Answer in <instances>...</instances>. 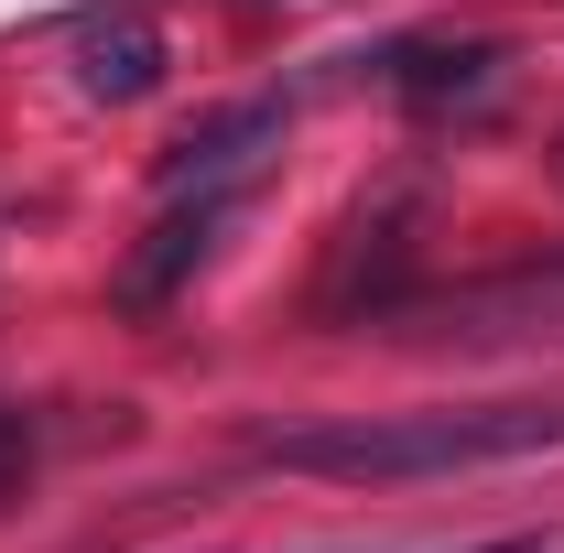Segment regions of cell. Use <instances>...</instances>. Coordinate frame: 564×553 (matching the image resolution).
<instances>
[{
  "instance_id": "1",
  "label": "cell",
  "mask_w": 564,
  "mask_h": 553,
  "mask_svg": "<svg viewBox=\"0 0 564 553\" xmlns=\"http://www.w3.org/2000/svg\"><path fill=\"white\" fill-rule=\"evenodd\" d=\"M564 445V402H434V413H337L261 434V456L293 478L337 488H402V478H456V467H510Z\"/></svg>"
},
{
  "instance_id": "4",
  "label": "cell",
  "mask_w": 564,
  "mask_h": 553,
  "mask_svg": "<svg viewBox=\"0 0 564 553\" xmlns=\"http://www.w3.org/2000/svg\"><path fill=\"white\" fill-rule=\"evenodd\" d=\"M76 87L109 98V109L152 98V87H163V33H152V11H87V22H76Z\"/></svg>"
},
{
  "instance_id": "5",
  "label": "cell",
  "mask_w": 564,
  "mask_h": 553,
  "mask_svg": "<svg viewBox=\"0 0 564 553\" xmlns=\"http://www.w3.org/2000/svg\"><path fill=\"white\" fill-rule=\"evenodd\" d=\"M380 76H391V98H413V109H456V98H489L499 87V44H402Z\"/></svg>"
},
{
  "instance_id": "3",
  "label": "cell",
  "mask_w": 564,
  "mask_h": 553,
  "mask_svg": "<svg viewBox=\"0 0 564 553\" xmlns=\"http://www.w3.org/2000/svg\"><path fill=\"white\" fill-rule=\"evenodd\" d=\"M261 152H282V98H250V109L196 120V131L163 152V185H174V196H185V185H250Z\"/></svg>"
},
{
  "instance_id": "2",
  "label": "cell",
  "mask_w": 564,
  "mask_h": 553,
  "mask_svg": "<svg viewBox=\"0 0 564 553\" xmlns=\"http://www.w3.org/2000/svg\"><path fill=\"white\" fill-rule=\"evenodd\" d=\"M239 196H250V185H185V196L163 207V228H152V239L131 250V272H120V304H131V315L174 304V282H185V272H196V261L217 250V228L239 217Z\"/></svg>"
},
{
  "instance_id": "6",
  "label": "cell",
  "mask_w": 564,
  "mask_h": 553,
  "mask_svg": "<svg viewBox=\"0 0 564 553\" xmlns=\"http://www.w3.org/2000/svg\"><path fill=\"white\" fill-rule=\"evenodd\" d=\"M22 467H33V423H22L11 402H0V488L22 478Z\"/></svg>"
},
{
  "instance_id": "7",
  "label": "cell",
  "mask_w": 564,
  "mask_h": 553,
  "mask_svg": "<svg viewBox=\"0 0 564 553\" xmlns=\"http://www.w3.org/2000/svg\"><path fill=\"white\" fill-rule=\"evenodd\" d=\"M554 174H564V163H554Z\"/></svg>"
}]
</instances>
